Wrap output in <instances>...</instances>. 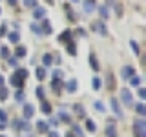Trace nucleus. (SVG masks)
Returning <instances> with one entry per match:
<instances>
[{
  "mask_svg": "<svg viewBox=\"0 0 146 137\" xmlns=\"http://www.w3.org/2000/svg\"><path fill=\"white\" fill-rule=\"evenodd\" d=\"M27 77V70H18L15 75L11 77V84L15 86V88H22L24 86V79Z\"/></svg>",
  "mask_w": 146,
  "mask_h": 137,
  "instance_id": "obj_1",
  "label": "nucleus"
},
{
  "mask_svg": "<svg viewBox=\"0 0 146 137\" xmlns=\"http://www.w3.org/2000/svg\"><path fill=\"white\" fill-rule=\"evenodd\" d=\"M133 132L135 137H146V121L144 119H135L133 121Z\"/></svg>",
  "mask_w": 146,
  "mask_h": 137,
  "instance_id": "obj_2",
  "label": "nucleus"
},
{
  "mask_svg": "<svg viewBox=\"0 0 146 137\" xmlns=\"http://www.w3.org/2000/svg\"><path fill=\"white\" fill-rule=\"evenodd\" d=\"M121 99H122V102L126 104V106H133V95H131V91L128 90V88H122L121 90Z\"/></svg>",
  "mask_w": 146,
  "mask_h": 137,
  "instance_id": "obj_3",
  "label": "nucleus"
},
{
  "mask_svg": "<svg viewBox=\"0 0 146 137\" xmlns=\"http://www.w3.org/2000/svg\"><path fill=\"white\" fill-rule=\"evenodd\" d=\"M133 75H135V68L133 66H124L121 70V77H122V79H131Z\"/></svg>",
  "mask_w": 146,
  "mask_h": 137,
  "instance_id": "obj_4",
  "label": "nucleus"
},
{
  "mask_svg": "<svg viewBox=\"0 0 146 137\" xmlns=\"http://www.w3.org/2000/svg\"><path fill=\"white\" fill-rule=\"evenodd\" d=\"M77 88H79V84H77V80H75V79H71V80H68V82H66V90L70 91V93H75Z\"/></svg>",
  "mask_w": 146,
  "mask_h": 137,
  "instance_id": "obj_5",
  "label": "nucleus"
},
{
  "mask_svg": "<svg viewBox=\"0 0 146 137\" xmlns=\"http://www.w3.org/2000/svg\"><path fill=\"white\" fill-rule=\"evenodd\" d=\"M33 113H35L33 104H24V117L26 119H31V117H33Z\"/></svg>",
  "mask_w": 146,
  "mask_h": 137,
  "instance_id": "obj_6",
  "label": "nucleus"
},
{
  "mask_svg": "<svg viewBox=\"0 0 146 137\" xmlns=\"http://www.w3.org/2000/svg\"><path fill=\"white\" fill-rule=\"evenodd\" d=\"M40 31H44L46 35H51V33H53V27H51V24H49V20H46V18H44V22H42V27H40Z\"/></svg>",
  "mask_w": 146,
  "mask_h": 137,
  "instance_id": "obj_7",
  "label": "nucleus"
},
{
  "mask_svg": "<svg viewBox=\"0 0 146 137\" xmlns=\"http://www.w3.org/2000/svg\"><path fill=\"white\" fill-rule=\"evenodd\" d=\"M73 112L79 115V119H86V113H84V108H82V104H73Z\"/></svg>",
  "mask_w": 146,
  "mask_h": 137,
  "instance_id": "obj_8",
  "label": "nucleus"
},
{
  "mask_svg": "<svg viewBox=\"0 0 146 137\" xmlns=\"http://www.w3.org/2000/svg\"><path fill=\"white\" fill-rule=\"evenodd\" d=\"M111 108H113V112L117 113V117H119V119H122V110H121V106H119L117 99H111Z\"/></svg>",
  "mask_w": 146,
  "mask_h": 137,
  "instance_id": "obj_9",
  "label": "nucleus"
},
{
  "mask_svg": "<svg viewBox=\"0 0 146 137\" xmlns=\"http://www.w3.org/2000/svg\"><path fill=\"white\" fill-rule=\"evenodd\" d=\"M33 17H35V18H44V17H46V9L36 6V7L33 9Z\"/></svg>",
  "mask_w": 146,
  "mask_h": 137,
  "instance_id": "obj_10",
  "label": "nucleus"
},
{
  "mask_svg": "<svg viewBox=\"0 0 146 137\" xmlns=\"http://www.w3.org/2000/svg\"><path fill=\"white\" fill-rule=\"evenodd\" d=\"M93 27L95 29H99L97 33H100V35H108V27L102 24V22H97V24H93Z\"/></svg>",
  "mask_w": 146,
  "mask_h": 137,
  "instance_id": "obj_11",
  "label": "nucleus"
},
{
  "mask_svg": "<svg viewBox=\"0 0 146 137\" xmlns=\"http://www.w3.org/2000/svg\"><path fill=\"white\" fill-rule=\"evenodd\" d=\"M106 86H108V90H115V80H113V73H108V75H106Z\"/></svg>",
  "mask_w": 146,
  "mask_h": 137,
  "instance_id": "obj_12",
  "label": "nucleus"
},
{
  "mask_svg": "<svg viewBox=\"0 0 146 137\" xmlns=\"http://www.w3.org/2000/svg\"><path fill=\"white\" fill-rule=\"evenodd\" d=\"M90 66H91V68H93V70H95V71H99V70H100V66H99V62H97V57H95V55H93V53H91V55H90Z\"/></svg>",
  "mask_w": 146,
  "mask_h": 137,
  "instance_id": "obj_13",
  "label": "nucleus"
},
{
  "mask_svg": "<svg viewBox=\"0 0 146 137\" xmlns=\"http://www.w3.org/2000/svg\"><path fill=\"white\" fill-rule=\"evenodd\" d=\"M71 35H73V31H70V29H66V31H64L62 35H58V40H60V42H68V40L71 39Z\"/></svg>",
  "mask_w": 146,
  "mask_h": 137,
  "instance_id": "obj_14",
  "label": "nucleus"
},
{
  "mask_svg": "<svg viewBox=\"0 0 146 137\" xmlns=\"http://www.w3.org/2000/svg\"><path fill=\"white\" fill-rule=\"evenodd\" d=\"M135 106V110H137V113L139 115H146V106H144V102H137V104H133Z\"/></svg>",
  "mask_w": 146,
  "mask_h": 137,
  "instance_id": "obj_15",
  "label": "nucleus"
},
{
  "mask_svg": "<svg viewBox=\"0 0 146 137\" xmlns=\"http://www.w3.org/2000/svg\"><path fill=\"white\" fill-rule=\"evenodd\" d=\"M36 130H38L40 134H48V122H44V121L36 122Z\"/></svg>",
  "mask_w": 146,
  "mask_h": 137,
  "instance_id": "obj_16",
  "label": "nucleus"
},
{
  "mask_svg": "<svg viewBox=\"0 0 146 137\" xmlns=\"http://www.w3.org/2000/svg\"><path fill=\"white\" fill-rule=\"evenodd\" d=\"M106 135H108V137H117V128L113 126V124L106 126Z\"/></svg>",
  "mask_w": 146,
  "mask_h": 137,
  "instance_id": "obj_17",
  "label": "nucleus"
},
{
  "mask_svg": "<svg viewBox=\"0 0 146 137\" xmlns=\"http://www.w3.org/2000/svg\"><path fill=\"white\" fill-rule=\"evenodd\" d=\"M60 90H62V82H60V79L53 80V91H55V93H60Z\"/></svg>",
  "mask_w": 146,
  "mask_h": 137,
  "instance_id": "obj_18",
  "label": "nucleus"
},
{
  "mask_svg": "<svg viewBox=\"0 0 146 137\" xmlns=\"http://www.w3.org/2000/svg\"><path fill=\"white\" fill-rule=\"evenodd\" d=\"M93 9H95V4L90 2V0H86V2H84V11H86V13H91Z\"/></svg>",
  "mask_w": 146,
  "mask_h": 137,
  "instance_id": "obj_19",
  "label": "nucleus"
},
{
  "mask_svg": "<svg viewBox=\"0 0 146 137\" xmlns=\"http://www.w3.org/2000/svg\"><path fill=\"white\" fill-rule=\"evenodd\" d=\"M40 110H42V113H51V104L46 102V100H42V106H40Z\"/></svg>",
  "mask_w": 146,
  "mask_h": 137,
  "instance_id": "obj_20",
  "label": "nucleus"
},
{
  "mask_svg": "<svg viewBox=\"0 0 146 137\" xmlns=\"http://www.w3.org/2000/svg\"><path fill=\"white\" fill-rule=\"evenodd\" d=\"M26 48H22V46H18V48L15 49V57H26Z\"/></svg>",
  "mask_w": 146,
  "mask_h": 137,
  "instance_id": "obj_21",
  "label": "nucleus"
},
{
  "mask_svg": "<svg viewBox=\"0 0 146 137\" xmlns=\"http://www.w3.org/2000/svg\"><path fill=\"white\" fill-rule=\"evenodd\" d=\"M42 61H44V66H49V64L53 62V55H49V53H46L44 57H42Z\"/></svg>",
  "mask_w": 146,
  "mask_h": 137,
  "instance_id": "obj_22",
  "label": "nucleus"
},
{
  "mask_svg": "<svg viewBox=\"0 0 146 137\" xmlns=\"http://www.w3.org/2000/svg\"><path fill=\"white\" fill-rule=\"evenodd\" d=\"M86 128H88L90 132H95V130H97V126H95V122L91 121V119H86Z\"/></svg>",
  "mask_w": 146,
  "mask_h": 137,
  "instance_id": "obj_23",
  "label": "nucleus"
},
{
  "mask_svg": "<svg viewBox=\"0 0 146 137\" xmlns=\"http://www.w3.org/2000/svg\"><path fill=\"white\" fill-rule=\"evenodd\" d=\"M44 77H46V70H44V68H36V79L42 80Z\"/></svg>",
  "mask_w": 146,
  "mask_h": 137,
  "instance_id": "obj_24",
  "label": "nucleus"
},
{
  "mask_svg": "<svg viewBox=\"0 0 146 137\" xmlns=\"http://www.w3.org/2000/svg\"><path fill=\"white\" fill-rule=\"evenodd\" d=\"M68 53H70V55H77V48H75L73 42H68Z\"/></svg>",
  "mask_w": 146,
  "mask_h": 137,
  "instance_id": "obj_25",
  "label": "nucleus"
},
{
  "mask_svg": "<svg viewBox=\"0 0 146 137\" xmlns=\"http://www.w3.org/2000/svg\"><path fill=\"white\" fill-rule=\"evenodd\" d=\"M24 6H26V7L35 9V7H36V0H24Z\"/></svg>",
  "mask_w": 146,
  "mask_h": 137,
  "instance_id": "obj_26",
  "label": "nucleus"
},
{
  "mask_svg": "<svg viewBox=\"0 0 146 137\" xmlns=\"http://www.w3.org/2000/svg\"><path fill=\"white\" fill-rule=\"evenodd\" d=\"M99 13H100V17H102V18H108V7L106 6H100L99 7Z\"/></svg>",
  "mask_w": 146,
  "mask_h": 137,
  "instance_id": "obj_27",
  "label": "nucleus"
},
{
  "mask_svg": "<svg viewBox=\"0 0 146 137\" xmlns=\"http://www.w3.org/2000/svg\"><path fill=\"white\" fill-rule=\"evenodd\" d=\"M91 84H93V90H95V91H99V90H100V79H99V77H95Z\"/></svg>",
  "mask_w": 146,
  "mask_h": 137,
  "instance_id": "obj_28",
  "label": "nucleus"
},
{
  "mask_svg": "<svg viewBox=\"0 0 146 137\" xmlns=\"http://www.w3.org/2000/svg\"><path fill=\"white\" fill-rule=\"evenodd\" d=\"M36 97H38L40 100H44V88H42V86H38V88H36Z\"/></svg>",
  "mask_w": 146,
  "mask_h": 137,
  "instance_id": "obj_29",
  "label": "nucleus"
},
{
  "mask_svg": "<svg viewBox=\"0 0 146 137\" xmlns=\"http://www.w3.org/2000/svg\"><path fill=\"white\" fill-rule=\"evenodd\" d=\"M58 117H60L64 122H70V121H71V117L68 115V113H64V112H60V113H58Z\"/></svg>",
  "mask_w": 146,
  "mask_h": 137,
  "instance_id": "obj_30",
  "label": "nucleus"
},
{
  "mask_svg": "<svg viewBox=\"0 0 146 137\" xmlns=\"http://www.w3.org/2000/svg\"><path fill=\"white\" fill-rule=\"evenodd\" d=\"M6 121H7V113L4 110H0V124H4Z\"/></svg>",
  "mask_w": 146,
  "mask_h": 137,
  "instance_id": "obj_31",
  "label": "nucleus"
},
{
  "mask_svg": "<svg viewBox=\"0 0 146 137\" xmlns=\"http://www.w3.org/2000/svg\"><path fill=\"white\" fill-rule=\"evenodd\" d=\"M0 57H2V59H9V49L2 48V49H0Z\"/></svg>",
  "mask_w": 146,
  "mask_h": 137,
  "instance_id": "obj_32",
  "label": "nucleus"
},
{
  "mask_svg": "<svg viewBox=\"0 0 146 137\" xmlns=\"http://www.w3.org/2000/svg\"><path fill=\"white\" fill-rule=\"evenodd\" d=\"M9 40H11V42H18V40H20V35H18V33H11V35H9Z\"/></svg>",
  "mask_w": 146,
  "mask_h": 137,
  "instance_id": "obj_33",
  "label": "nucleus"
},
{
  "mask_svg": "<svg viewBox=\"0 0 146 137\" xmlns=\"http://www.w3.org/2000/svg\"><path fill=\"white\" fill-rule=\"evenodd\" d=\"M95 110H97V112H104L106 108H104V104L100 102V100H97V102H95Z\"/></svg>",
  "mask_w": 146,
  "mask_h": 137,
  "instance_id": "obj_34",
  "label": "nucleus"
},
{
  "mask_svg": "<svg viewBox=\"0 0 146 137\" xmlns=\"http://www.w3.org/2000/svg\"><path fill=\"white\" fill-rule=\"evenodd\" d=\"M131 84H133V86H139V84H141V77L133 75V77H131Z\"/></svg>",
  "mask_w": 146,
  "mask_h": 137,
  "instance_id": "obj_35",
  "label": "nucleus"
},
{
  "mask_svg": "<svg viewBox=\"0 0 146 137\" xmlns=\"http://www.w3.org/2000/svg\"><path fill=\"white\" fill-rule=\"evenodd\" d=\"M53 79H55V80H57V79H62V71H60V70H55V71H53Z\"/></svg>",
  "mask_w": 146,
  "mask_h": 137,
  "instance_id": "obj_36",
  "label": "nucleus"
},
{
  "mask_svg": "<svg viewBox=\"0 0 146 137\" xmlns=\"http://www.w3.org/2000/svg\"><path fill=\"white\" fill-rule=\"evenodd\" d=\"M31 31H33V33H42V31H40V26H36V24H31Z\"/></svg>",
  "mask_w": 146,
  "mask_h": 137,
  "instance_id": "obj_37",
  "label": "nucleus"
},
{
  "mask_svg": "<svg viewBox=\"0 0 146 137\" xmlns=\"http://www.w3.org/2000/svg\"><path fill=\"white\" fill-rule=\"evenodd\" d=\"M66 13H68V18H70V20H75V15H73V13H71L70 6H66Z\"/></svg>",
  "mask_w": 146,
  "mask_h": 137,
  "instance_id": "obj_38",
  "label": "nucleus"
},
{
  "mask_svg": "<svg viewBox=\"0 0 146 137\" xmlns=\"http://www.w3.org/2000/svg\"><path fill=\"white\" fill-rule=\"evenodd\" d=\"M73 132H75V137H82V130L79 126H73Z\"/></svg>",
  "mask_w": 146,
  "mask_h": 137,
  "instance_id": "obj_39",
  "label": "nucleus"
},
{
  "mask_svg": "<svg viewBox=\"0 0 146 137\" xmlns=\"http://www.w3.org/2000/svg\"><path fill=\"white\" fill-rule=\"evenodd\" d=\"M6 97H7V90H6V88H0V99L4 100Z\"/></svg>",
  "mask_w": 146,
  "mask_h": 137,
  "instance_id": "obj_40",
  "label": "nucleus"
},
{
  "mask_svg": "<svg viewBox=\"0 0 146 137\" xmlns=\"http://www.w3.org/2000/svg\"><path fill=\"white\" fill-rule=\"evenodd\" d=\"M130 46H131V49H133V51H135L137 55H139V44H137V42H133V40H131V44H130Z\"/></svg>",
  "mask_w": 146,
  "mask_h": 137,
  "instance_id": "obj_41",
  "label": "nucleus"
},
{
  "mask_svg": "<svg viewBox=\"0 0 146 137\" xmlns=\"http://www.w3.org/2000/svg\"><path fill=\"white\" fill-rule=\"evenodd\" d=\"M17 64H18L17 57H11V59H9V66H17Z\"/></svg>",
  "mask_w": 146,
  "mask_h": 137,
  "instance_id": "obj_42",
  "label": "nucleus"
},
{
  "mask_svg": "<svg viewBox=\"0 0 146 137\" xmlns=\"http://www.w3.org/2000/svg\"><path fill=\"white\" fill-rule=\"evenodd\" d=\"M139 97H141V99L146 97V90H144V88H139Z\"/></svg>",
  "mask_w": 146,
  "mask_h": 137,
  "instance_id": "obj_43",
  "label": "nucleus"
},
{
  "mask_svg": "<svg viewBox=\"0 0 146 137\" xmlns=\"http://www.w3.org/2000/svg\"><path fill=\"white\" fill-rule=\"evenodd\" d=\"M115 11H117V15H119V17L122 15V6H121V4H119V6H115Z\"/></svg>",
  "mask_w": 146,
  "mask_h": 137,
  "instance_id": "obj_44",
  "label": "nucleus"
},
{
  "mask_svg": "<svg viewBox=\"0 0 146 137\" xmlns=\"http://www.w3.org/2000/svg\"><path fill=\"white\" fill-rule=\"evenodd\" d=\"M2 35H6V24L0 26V37H2Z\"/></svg>",
  "mask_w": 146,
  "mask_h": 137,
  "instance_id": "obj_45",
  "label": "nucleus"
},
{
  "mask_svg": "<svg viewBox=\"0 0 146 137\" xmlns=\"http://www.w3.org/2000/svg\"><path fill=\"white\" fill-rule=\"evenodd\" d=\"M15 97H17V100H22V97H24V95H22V91H18V93L15 95Z\"/></svg>",
  "mask_w": 146,
  "mask_h": 137,
  "instance_id": "obj_46",
  "label": "nucleus"
},
{
  "mask_svg": "<svg viewBox=\"0 0 146 137\" xmlns=\"http://www.w3.org/2000/svg\"><path fill=\"white\" fill-rule=\"evenodd\" d=\"M49 137H58V134L57 132H49Z\"/></svg>",
  "mask_w": 146,
  "mask_h": 137,
  "instance_id": "obj_47",
  "label": "nucleus"
},
{
  "mask_svg": "<svg viewBox=\"0 0 146 137\" xmlns=\"http://www.w3.org/2000/svg\"><path fill=\"white\" fill-rule=\"evenodd\" d=\"M7 2L11 4V6H17V2H18V0H7Z\"/></svg>",
  "mask_w": 146,
  "mask_h": 137,
  "instance_id": "obj_48",
  "label": "nucleus"
},
{
  "mask_svg": "<svg viewBox=\"0 0 146 137\" xmlns=\"http://www.w3.org/2000/svg\"><path fill=\"white\" fill-rule=\"evenodd\" d=\"M2 86H4V77L0 75V88H2Z\"/></svg>",
  "mask_w": 146,
  "mask_h": 137,
  "instance_id": "obj_49",
  "label": "nucleus"
},
{
  "mask_svg": "<svg viewBox=\"0 0 146 137\" xmlns=\"http://www.w3.org/2000/svg\"><path fill=\"white\" fill-rule=\"evenodd\" d=\"M66 137H75V135H73V132H70V134H68Z\"/></svg>",
  "mask_w": 146,
  "mask_h": 137,
  "instance_id": "obj_50",
  "label": "nucleus"
},
{
  "mask_svg": "<svg viewBox=\"0 0 146 137\" xmlns=\"http://www.w3.org/2000/svg\"><path fill=\"white\" fill-rule=\"evenodd\" d=\"M71 2H73V4H77V2H79V0H71Z\"/></svg>",
  "mask_w": 146,
  "mask_h": 137,
  "instance_id": "obj_51",
  "label": "nucleus"
},
{
  "mask_svg": "<svg viewBox=\"0 0 146 137\" xmlns=\"http://www.w3.org/2000/svg\"><path fill=\"white\" fill-rule=\"evenodd\" d=\"M48 2H49V4H55V2H53V0H48Z\"/></svg>",
  "mask_w": 146,
  "mask_h": 137,
  "instance_id": "obj_52",
  "label": "nucleus"
},
{
  "mask_svg": "<svg viewBox=\"0 0 146 137\" xmlns=\"http://www.w3.org/2000/svg\"><path fill=\"white\" fill-rule=\"evenodd\" d=\"M0 137H4V135H0Z\"/></svg>",
  "mask_w": 146,
  "mask_h": 137,
  "instance_id": "obj_53",
  "label": "nucleus"
}]
</instances>
